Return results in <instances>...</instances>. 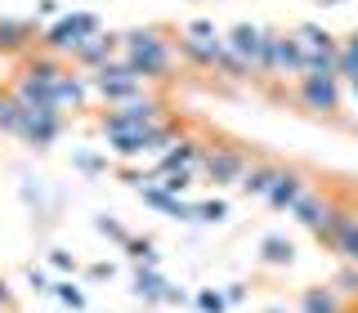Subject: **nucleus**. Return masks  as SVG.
<instances>
[{
  "label": "nucleus",
  "instance_id": "f257e3e1",
  "mask_svg": "<svg viewBox=\"0 0 358 313\" xmlns=\"http://www.w3.org/2000/svg\"><path fill=\"white\" fill-rule=\"evenodd\" d=\"M134 67H143V72H162L166 67V50L157 45V36H134Z\"/></svg>",
  "mask_w": 358,
  "mask_h": 313
},
{
  "label": "nucleus",
  "instance_id": "f03ea898",
  "mask_svg": "<svg viewBox=\"0 0 358 313\" xmlns=\"http://www.w3.org/2000/svg\"><path fill=\"white\" fill-rule=\"evenodd\" d=\"M336 242H341V251L358 260V219H341V233H336Z\"/></svg>",
  "mask_w": 358,
  "mask_h": 313
},
{
  "label": "nucleus",
  "instance_id": "7ed1b4c3",
  "mask_svg": "<svg viewBox=\"0 0 358 313\" xmlns=\"http://www.w3.org/2000/svg\"><path fill=\"white\" fill-rule=\"evenodd\" d=\"M305 94H309V103H313V108H331V103H336V89H331L327 76H322V81H309Z\"/></svg>",
  "mask_w": 358,
  "mask_h": 313
},
{
  "label": "nucleus",
  "instance_id": "20e7f679",
  "mask_svg": "<svg viewBox=\"0 0 358 313\" xmlns=\"http://www.w3.org/2000/svg\"><path fill=\"white\" fill-rule=\"evenodd\" d=\"M296 215L309 224V228H327V206H318V201H300Z\"/></svg>",
  "mask_w": 358,
  "mask_h": 313
},
{
  "label": "nucleus",
  "instance_id": "39448f33",
  "mask_svg": "<svg viewBox=\"0 0 358 313\" xmlns=\"http://www.w3.org/2000/svg\"><path fill=\"white\" fill-rule=\"evenodd\" d=\"M305 313H341V305H336V296H331V291H309Z\"/></svg>",
  "mask_w": 358,
  "mask_h": 313
},
{
  "label": "nucleus",
  "instance_id": "423d86ee",
  "mask_svg": "<svg viewBox=\"0 0 358 313\" xmlns=\"http://www.w3.org/2000/svg\"><path fill=\"white\" fill-rule=\"evenodd\" d=\"M282 184L287 188H273V193H268V197H273V206H287V201H296V193H300V188H296L300 179L296 175H282Z\"/></svg>",
  "mask_w": 358,
  "mask_h": 313
},
{
  "label": "nucleus",
  "instance_id": "0eeeda50",
  "mask_svg": "<svg viewBox=\"0 0 358 313\" xmlns=\"http://www.w3.org/2000/svg\"><path fill=\"white\" fill-rule=\"evenodd\" d=\"M264 251H268V260H278V264H282V260H291V242H278V238H268V242H264Z\"/></svg>",
  "mask_w": 358,
  "mask_h": 313
},
{
  "label": "nucleus",
  "instance_id": "6e6552de",
  "mask_svg": "<svg viewBox=\"0 0 358 313\" xmlns=\"http://www.w3.org/2000/svg\"><path fill=\"white\" fill-rule=\"evenodd\" d=\"M233 170H238V156H233V152H229V156H220V161H210V175H220V179H224V175H233Z\"/></svg>",
  "mask_w": 358,
  "mask_h": 313
},
{
  "label": "nucleus",
  "instance_id": "1a4fd4ad",
  "mask_svg": "<svg viewBox=\"0 0 358 313\" xmlns=\"http://www.w3.org/2000/svg\"><path fill=\"white\" fill-rule=\"evenodd\" d=\"M59 300L72 305V309H81V291H76V286H59Z\"/></svg>",
  "mask_w": 358,
  "mask_h": 313
},
{
  "label": "nucleus",
  "instance_id": "9d476101",
  "mask_svg": "<svg viewBox=\"0 0 358 313\" xmlns=\"http://www.w3.org/2000/svg\"><path fill=\"white\" fill-rule=\"evenodd\" d=\"M157 286H162V282H157V277H139V296H157Z\"/></svg>",
  "mask_w": 358,
  "mask_h": 313
},
{
  "label": "nucleus",
  "instance_id": "9b49d317",
  "mask_svg": "<svg viewBox=\"0 0 358 313\" xmlns=\"http://www.w3.org/2000/svg\"><path fill=\"white\" fill-rule=\"evenodd\" d=\"M201 309H206V313H220L224 300H220V296H201Z\"/></svg>",
  "mask_w": 358,
  "mask_h": 313
},
{
  "label": "nucleus",
  "instance_id": "f8f14e48",
  "mask_svg": "<svg viewBox=\"0 0 358 313\" xmlns=\"http://www.w3.org/2000/svg\"><path fill=\"white\" fill-rule=\"evenodd\" d=\"M345 67H350V72H358V36H354V45H350V54H345Z\"/></svg>",
  "mask_w": 358,
  "mask_h": 313
}]
</instances>
